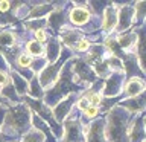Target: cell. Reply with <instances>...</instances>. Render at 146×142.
<instances>
[{
    "label": "cell",
    "mask_w": 146,
    "mask_h": 142,
    "mask_svg": "<svg viewBox=\"0 0 146 142\" xmlns=\"http://www.w3.org/2000/svg\"><path fill=\"white\" fill-rule=\"evenodd\" d=\"M14 41H15V38H14V35L11 32L3 31L0 34V44L2 46H11V44H14Z\"/></svg>",
    "instance_id": "obj_19"
},
{
    "label": "cell",
    "mask_w": 146,
    "mask_h": 142,
    "mask_svg": "<svg viewBox=\"0 0 146 142\" xmlns=\"http://www.w3.org/2000/svg\"><path fill=\"white\" fill-rule=\"evenodd\" d=\"M117 25V12L113 6L105 9V17H104V23L102 27L105 31H113Z\"/></svg>",
    "instance_id": "obj_10"
},
{
    "label": "cell",
    "mask_w": 146,
    "mask_h": 142,
    "mask_svg": "<svg viewBox=\"0 0 146 142\" xmlns=\"http://www.w3.org/2000/svg\"><path fill=\"white\" fill-rule=\"evenodd\" d=\"M66 139L64 142H81L82 141V130L81 125L75 121H68L66 124Z\"/></svg>",
    "instance_id": "obj_5"
},
{
    "label": "cell",
    "mask_w": 146,
    "mask_h": 142,
    "mask_svg": "<svg viewBox=\"0 0 146 142\" xmlns=\"http://www.w3.org/2000/svg\"><path fill=\"white\" fill-rule=\"evenodd\" d=\"M66 55L59 60V63L58 64H53V66H46L43 69V72H41V76H40V82H41V86L43 87H49L52 82L55 81V76H56V73L59 70V66L61 64H64V61H66V58L70 57V52H64Z\"/></svg>",
    "instance_id": "obj_3"
},
{
    "label": "cell",
    "mask_w": 146,
    "mask_h": 142,
    "mask_svg": "<svg viewBox=\"0 0 146 142\" xmlns=\"http://www.w3.org/2000/svg\"><path fill=\"white\" fill-rule=\"evenodd\" d=\"M8 82H9V76H8V73H6V72H3V70H0V87L6 86Z\"/></svg>",
    "instance_id": "obj_29"
},
{
    "label": "cell",
    "mask_w": 146,
    "mask_h": 142,
    "mask_svg": "<svg viewBox=\"0 0 146 142\" xmlns=\"http://www.w3.org/2000/svg\"><path fill=\"white\" fill-rule=\"evenodd\" d=\"M79 35L81 34H78V32H75V31H66L64 35H62V40L67 46H73L76 43V40L79 38Z\"/></svg>",
    "instance_id": "obj_17"
},
{
    "label": "cell",
    "mask_w": 146,
    "mask_h": 142,
    "mask_svg": "<svg viewBox=\"0 0 146 142\" xmlns=\"http://www.w3.org/2000/svg\"><path fill=\"white\" fill-rule=\"evenodd\" d=\"M143 89H145V84H143V80L140 78H131L129 81L126 82V87H125V95L126 96H135L143 93Z\"/></svg>",
    "instance_id": "obj_8"
},
{
    "label": "cell",
    "mask_w": 146,
    "mask_h": 142,
    "mask_svg": "<svg viewBox=\"0 0 146 142\" xmlns=\"http://www.w3.org/2000/svg\"><path fill=\"white\" fill-rule=\"evenodd\" d=\"M9 8H11V2H6V0H3V2H0V11H2V12L8 11Z\"/></svg>",
    "instance_id": "obj_31"
},
{
    "label": "cell",
    "mask_w": 146,
    "mask_h": 142,
    "mask_svg": "<svg viewBox=\"0 0 146 142\" xmlns=\"http://www.w3.org/2000/svg\"><path fill=\"white\" fill-rule=\"evenodd\" d=\"M88 99H85V98H81L79 101H78V109H79V110H82V112H84V110L87 109V107H88Z\"/></svg>",
    "instance_id": "obj_30"
},
{
    "label": "cell",
    "mask_w": 146,
    "mask_h": 142,
    "mask_svg": "<svg viewBox=\"0 0 146 142\" xmlns=\"http://www.w3.org/2000/svg\"><path fill=\"white\" fill-rule=\"evenodd\" d=\"M125 81V72H119V73H114L105 81L104 84V95L105 96H116L119 92H120V86L122 82Z\"/></svg>",
    "instance_id": "obj_4"
},
{
    "label": "cell",
    "mask_w": 146,
    "mask_h": 142,
    "mask_svg": "<svg viewBox=\"0 0 146 142\" xmlns=\"http://www.w3.org/2000/svg\"><path fill=\"white\" fill-rule=\"evenodd\" d=\"M12 86H15V87H14V90H15L17 93H25V92L27 90L26 78L17 75V73H14V75H12Z\"/></svg>",
    "instance_id": "obj_14"
},
{
    "label": "cell",
    "mask_w": 146,
    "mask_h": 142,
    "mask_svg": "<svg viewBox=\"0 0 146 142\" xmlns=\"http://www.w3.org/2000/svg\"><path fill=\"white\" fill-rule=\"evenodd\" d=\"M59 54H61V44L58 40L52 38L47 44V49H46V61H55Z\"/></svg>",
    "instance_id": "obj_13"
},
{
    "label": "cell",
    "mask_w": 146,
    "mask_h": 142,
    "mask_svg": "<svg viewBox=\"0 0 146 142\" xmlns=\"http://www.w3.org/2000/svg\"><path fill=\"white\" fill-rule=\"evenodd\" d=\"M98 115H99V107H94V105H88V107L84 110V118L85 119L96 118Z\"/></svg>",
    "instance_id": "obj_24"
},
{
    "label": "cell",
    "mask_w": 146,
    "mask_h": 142,
    "mask_svg": "<svg viewBox=\"0 0 146 142\" xmlns=\"http://www.w3.org/2000/svg\"><path fill=\"white\" fill-rule=\"evenodd\" d=\"M62 20H64V18L61 15V12H55L53 15L49 18V23L55 27V29H59V26L62 25Z\"/></svg>",
    "instance_id": "obj_22"
},
{
    "label": "cell",
    "mask_w": 146,
    "mask_h": 142,
    "mask_svg": "<svg viewBox=\"0 0 146 142\" xmlns=\"http://www.w3.org/2000/svg\"><path fill=\"white\" fill-rule=\"evenodd\" d=\"M29 93L34 96V98H38V96H41V86H40V82H38V78H34L31 82V87H29Z\"/></svg>",
    "instance_id": "obj_18"
},
{
    "label": "cell",
    "mask_w": 146,
    "mask_h": 142,
    "mask_svg": "<svg viewBox=\"0 0 146 142\" xmlns=\"http://www.w3.org/2000/svg\"><path fill=\"white\" fill-rule=\"evenodd\" d=\"M23 142H43V135H41L40 131L32 130L31 133H27V135L25 136Z\"/></svg>",
    "instance_id": "obj_20"
},
{
    "label": "cell",
    "mask_w": 146,
    "mask_h": 142,
    "mask_svg": "<svg viewBox=\"0 0 146 142\" xmlns=\"http://www.w3.org/2000/svg\"><path fill=\"white\" fill-rule=\"evenodd\" d=\"M27 121H29V115H27V107L20 105V107L14 109V113H8L6 116V127L14 128L15 131H21L27 128Z\"/></svg>",
    "instance_id": "obj_2"
},
{
    "label": "cell",
    "mask_w": 146,
    "mask_h": 142,
    "mask_svg": "<svg viewBox=\"0 0 146 142\" xmlns=\"http://www.w3.org/2000/svg\"><path fill=\"white\" fill-rule=\"evenodd\" d=\"M47 11H52V5L50 3H41L40 6H35L29 12V17L31 18H38V17H41L44 12H47Z\"/></svg>",
    "instance_id": "obj_15"
},
{
    "label": "cell",
    "mask_w": 146,
    "mask_h": 142,
    "mask_svg": "<svg viewBox=\"0 0 146 142\" xmlns=\"http://www.w3.org/2000/svg\"><path fill=\"white\" fill-rule=\"evenodd\" d=\"M73 99H75V96L70 95L66 101H61V104H58L56 107H55L53 115H55V118H56L58 121H61V119H64V118L67 116L68 110H70V107H72V101Z\"/></svg>",
    "instance_id": "obj_11"
},
{
    "label": "cell",
    "mask_w": 146,
    "mask_h": 142,
    "mask_svg": "<svg viewBox=\"0 0 146 142\" xmlns=\"http://www.w3.org/2000/svg\"><path fill=\"white\" fill-rule=\"evenodd\" d=\"M128 133H129V137L132 142H143V133H145V128H143V118H139L137 121L132 124V127L128 128Z\"/></svg>",
    "instance_id": "obj_9"
},
{
    "label": "cell",
    "mask_w": 146,
    "mask_h": 142,
    "mask_svg": "<svg viewBox=\"0 0 146 142\" xmlns=\"http://www.w3.org/2000/svg\"><path fill=\"white\" fill-rule=\"evenodd\" d=\"M132 14H134V8L131 6H123L120 12L117 14V21H119V31H126L132 21Z\"/></svg>",
    "instance_id": "obj_6"
},
{
    "label": "cell",
    "mask_w": 146,
    "mask_h": 142,
    "mask_svg": "<svg viewBox=\"0 0 146 142\" xmlns=\"http://www.w3.org/2000/svg\"><path fill=\"white\" fill-rule=\"evenodd\" d=\"M120 107H125L128 109L129 112H141L145 107V104H143V93H140V98L139 99H135V98H132V99H123L120 101Z\"/></svg>",
    "instance_id": "obj_12"
},
{
    "label": "cell",
    "mask_w": 146,
    "mask_h": 142,
    "mask_svg": "<svg viewBox=\"0 0 146 142\" xmlns=\"http://www.w3.org/2000/svg\"><path fill=\"white\" fill-rule=\"evenodd\" d=\"M129 118V112L126 109L116 105L108 115V139L110 142H128L126 122Z\"/></svg>",
    "instance_id": "obj_1"
},
{
    "label": "cell",
    "mask_w": 146,
    "mask_h": 142,
    "mask_svg": "<svg viewBox=\"0 0 146 142\" xmlns=\"http://www.w3.org/2000/svg\"><path fill=\"white\" fill-rule=\"evenodd\" d=\"M32 64V70H40V69H44V64H46V58H36L35 61H32L31 63Z\"/></svg>",
    "instance_id": "obj_26"
},
{
    "label": "cell",
    "mask_w": 146,
    "mask_h": 142,
    "mask_svg": "<svg viewBox=\"0 0 146 142\" xmlns=\"http://www.w3.org/2000/svg\"><path fill=\"white\" fill-rule=\"evenodd\" d=\"M88 20H90L88 9L76 6V8H73L70 11V21L75 23V25H85Z\"/></svg>",
    "instance_id": "obj_7"
},
{
    "label": "cell",
    "mask_w": 146,
    "mask_h": 142,
    "mask_svg": "<svg viewBox=\"0 0 146 142\" xmlns=\"http://www.w3.org/2000/svg\"><path fill=\"white\" fill-rule=\"evenodd\" d=\"M31 63H32V57L29 54H21L20 57L17 58V64L21 67H29Z\"/></svg>",
    "instance_id": "obj_23"
},
{
    "label": "cell",
    "mask_w": 146,
    "mask_h": 142,
    "mask_svg": "<svg viewBox=\"0 0 146 142\" xmlns=\"http://www.w3.org/2000/svg\"><path fill=\"white\" fill-rule=\"evenodd\" d=\"M88 48H90V43L87 40H79V41H78V46H76L78 50H81V52H82V50H87Z\"/></svg>",
    "instance_id": "obj_28"
},
{
    "label": "cell",
    "mask_w": 146,
    "mask_h": 142,
    "mask_svg": "<svg viewBox=\"0 0 146 142\" xmlns=\"http://www.w3.org/2000/svg\"><path fill=\"white\" fill-rule=\"evenodd\" d=\"M2 93H3V95H6V96H9L11 99H17V98H18V96H17V92L14 90V86L6 87L5 90H2Z\"/></svg>",
    "instance_id": "obj_27"
},
{
    "label": "cell",
    "mask_w": 146,
    "mask_h": 142,
    "mask_svg": "<svg viewBox=\"0 0 146 142\" xmlns=\"http://www.w3.org/2000/svg\"><path fill=\"white\" fill-rule=\"evenodd\" d=\"M46 38H47V34H46V31L44 29H38V31H35V41L36 43H44Z\"/></svg>",
    "instance_id": "obj_25"
},
{
    "label": "cell",
    "mask_w": 146,
    "mask_h": 142,
    "mask_svg": "<svg viewBox=\"0 0 146 142\" xmlns=\"http://www.w3.org/2000/svg\"><path fill=\"white\" fill-rule=\"evenodd\" d=\"M26 49H27V52H29V55H36V57H40V55H43V48H41V44L40 43H36L35 40H32L29 41V43L26 44Z\"/></svg>",
    "instance_id": "obj_16"
},
{
    "label": "cell",
    "mask_w": 146,
    "mask_h": 142,
    "mask_svg": "<svg viewBox=\"0 0 146 142\" xmlns=\"http://www.w3.org/2000/svg\"><path fill=\"white\" fill-rule=\"evenodd\" d=\"M46 25V20L41 18V20H32V21H27L26 23V27L31 31H38V29H43Z\"/></svg>",
    "instance_id": "obj_21"
}]
</instances>
